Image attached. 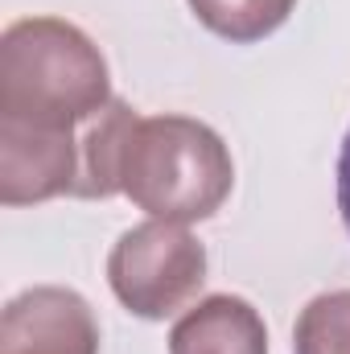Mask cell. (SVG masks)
<instances>
[{
	"label": "cell",
	"instance_id": "3957f363",
	"mask_svg": "<svg viewBox=\"0 0 350 354\" xmlns=\"http://www.w3.org/2000/svg\"><path fill=\"white\" fill-rule=\"evenodd\" d=\"M107 284L132 317L165 322L206 284V248L185 223H136L111 243Z\"/></svg>",
	"mask_w": 350,
	"mask_h": 354
},
{
	"label": "cell",
	"instance_id": "5b68a950",
	"mask_svg": "<svg viewBox=\"0 0 350 354\" xmlns=\"http://www.w3.org/2000/svg\"><path fill=\"white\" fill-rule=\"evenodd\" d=\"M0 354H99V322L87 297L62 284H33L0 313Z\"/></svg>",
	"mask_w": 350,
	"mask_h": 354
},
{
	"label": "cell",
	"instance_id": "7a4b0ae2",
	"mask_svg": "<svg viewBox=\"0 0 350 354\" xmlns=\"http://www.w3.org/2000/svg\"><path fill=\"white\" fill-rule=\"evenodd\" d=\"M124 198L149 218L206 223L235 189L227 140L194 115H140L124 153Z\"/></svg>",
	"mask_w": 350,
	"mask_h": 354
},
{
	"label": "cell",
	"instance_id": "277c9868",
	"mask_svg": "<svg viewBox=\"0 0 350 354\" xmlns=\"http://www.w3.org/2000/svg\"><path fill=\"white\" fill-rule=\"evenodd\" d=\"M79 128H50L0 115V202L37 206L79 185Z\"/></svg>",
	"mask_w": 350,
	"mask_h": 354
},
{
	"label": "cell",
	"instance_id": "ba28073f",
	"mask_svg": "<svg viewBox=\"0 0 350 354\" xmlns=\"http://www.w3.org/2000/svg\"><path fill=\"white\" fill-rule=\"evenodd\" d=\"M198 25L231 46H256L272 37L297 8V0H185Z\"/></svg>",
	"mask_w": 350,
	"mask_h": 354
},
{
	"label": "cell",
	"instance_id": "52a82bcc",
	"mask_svg": "<svg viewBox=\"0 0 350 354\" xmlns=\"http://www.w3.org/2000/svg\"><path fill=\"white\" fill-rule=\"evenodd\" d=\"M140 111L124 99H111L99 115H91L87 124L79 128V185L75 198H116L124 194L120 177H124V153H128V136L136 128Z\"/></svg>",
	"mask_w": 350,
	"mask_h": 354
},
{
	"label": "cell",
	"instance_id": "9c48e42d",
	"mask_svg": "<svg viewBox=\"0 0 350 354\" xmlns=\"http://www.w3.org/2000/svg\"><path fill=\"white\" fill-rule=\"evenodd\" d=\"M293 354H350V288L317 292L297 313Z\"/></svg>",
	"mask_w": 350,
	"mask_h": 354
},
{
	"label": "cell",
	"instance_id": "6da1fadb",
	"mask_svg": "<svg viewBox=\"0 0 350 354\" xmlns=\"http://www.w3.org/2000/svg\"><path fill=\"white\" fill-rule=\"evenodd\" d=\"M103 50L62 17H21L0 33V115L83 128L111 103Z\"/></svg>",
	"mask_w": 350,
	"mask_h": 354
},
{
	"label": "cell",
	"instance_id": "30bf717a",
	"mask_svg": "<svg viewBox=\"0 0 350 354\" xmlns=\"http://www.w3.org/2000/svg\"><path fill=\"white\" fill-rule=\"evenodd\" d=\"M334 189H338V214H342V227H347V235H350V128H347V136H342V149H338Z\"/></svg>",
	"mask_w": 350,
	"mask_h": 354
},
{
	"label": "cell",
	"instance_id": "8992f818",
	"mask_svg": "<svg viewBox=\"0 0 350 354\" xmlns=\"http://www.w3.org/2000/svg\"><path fill=\"white\" fill-rule=\"evenodd\" d=\"M169 354H268V326L252 301L214 292L174 322Z\"/></svg>",
	"mask_w": 350,
	"mask_h": 354
}]
</instances>
